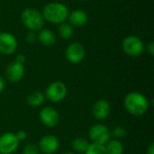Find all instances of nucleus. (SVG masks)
Here are the masks:
<instances>
[{"label":"nucleus","instance_id":"nucleus-1","mask_svg":"<svg viewBox=\"0 0 154 154\" xmlns=\"http://www.w3.org/2000/svg\"><path fill=\"white\" fill-rule=\"evenodd\" d=\"M125 110L134 116H142L149 110L150 103L148 98L140 92H130L124 98Z\"/></svg>","mask_w":154,"mask_h":154},{"label":"nucleus","instance_id":"nucleus-2","mask_svg":"<svg viewBox=\"0 0 154 154\" xmlns=\"http://www.w3.org/2000/svg\"><path fill=\"white\" fill-rule=\"evenodd\" d=\"M69 14V11L68 6L60 2L48 3L42 11L44 21L53 24H60L67 22Z\"/></svg>","mask_w":154,"mask_h":154},{"label":"nucleus","instance_id":"nucleus-3","mask_svg":"<svg viewBox=\"0 0 154 154\" xmlns=\"http://www.w3.org/2000/svg\"><path fill=\"white\" fill-rule=\"evenodd\" d=\"M22 23L31 32H39L44 26V19L42 12L33 7H26L21 13Z\"/></svg>","mask_w":154,"mask_h":154},{"label":"nucleus","instance_id":"nucleus-4","mask_svg":"<svg viewBox=\"0 0 154 154\" xmlns=\"http://www.w3.org/2000/svg\"><path fill=\"white\" fill-rule=\"evenodd\" d=\"M143 40L136 35H128L122 42L123 51L129 57H139L144 51Z\"/></svg>","mask_w":154,"mask_h":154},{"label":"nucleus","instance_id":"nucleus-5","mask_svg":"<svg viewBox=\"0 0 154 154\" xmlns=\"http://www.w3.org/2000/svg\"><path fill=\"white\" fill-rule=\"evenodd\" d=\"M68 88L65 83L56 80L48 85L45 89V98L51 103H60L67 97Z\"/></svg>","mask_w":154,"mask_h":154},{"label":"nucleus","instance_id":"nucleus-6","mask_svg":"<svg viewBox=\"0 0 154 154\" xmlns=\"http://www.w3.org/2000/svg\"><path fill=\"white\" fill-rule=\"evenodd\" d=\"M88 137L92 143L105 145L111 139V133L103 124H95L88 130Z\"/></svg>","mask_w":154,"mask_h":154},{"label":"nucleus","instance_id":"nucleus-7","mask_svg":"<svg viewBox=\"0 0 154 154\" xmlns=\"http://www.w3.org/2000/svg\"><path fill=\"white\" fill-rule=\"evenodd\" d=\"M86 56V50L82 43L79 42H71L65 51V57L67 60L72 64L80 63Z\"/></svg>","mask_w":154,"mask_h":154},{"label":"nucleus","instance_id":"nucleus-8","mask_svg":"<svg viewBox=\"0 0 154 154\" xmlns=\"http://www.w3.org/2000/svg\"><path fill=\"white\" fill-rule=\"evenodd\" d=\"M18 48V41L16 37L10 32H0V54L12 55Z\"/></svg>","mask_w":154,"mask_h":154},{"label":"nucleus","instance_id":"nucleus-9","mask_svg":"<svg viewBox=\"0 0 154 154\" xmlns=\"http://www.w3.org/2000/svg\"><path fill=\"white\" fill-rule=\"evenodd\" d=\"M20 142L18 141L15 134L7 132L0 135V154L14 153L18 146Z\"/></svg>","mask_w":154,"mask_h":154},{"label":"nucleus","instance_id":"nucleus-10","mask_svg":"<svg viewBox=\"0 0 154 154\" xmlns=\"http://www.w3.org/2000/svg\"><path fill=\"white\" fill-rule=\"evenodd\" d=\"M60 143L57 136L47 134L42 136L38 143L39 151L43 154H53L58 152Z\"/></svg>","mask_w":154,"mask_h":154},{"label":"nucleus","instance_id":"nucleus-11","mask_svg":"<svg viewBox=\"0 0 154 154\" xmlns=\"http://www.w3.org/2000/svg\"><path fill=\"white\" fill-rule=\"evenodd\" d=\"M41 122L49 128L55 127L60 122V114L53 106H44L39 114Z\"/></svg>","mask_w":154,"mask_h":154},{"label":"nucleus","instance_id":"nucleus-12","mask_svg":"<svg viewBox=\"0 0 154 154\" xmlns=\"http://www.w3.org/2000/svg\"><path fill=\"white\" fill-rule=\"evenodd\" d=\"M24 66L15 60L11 61L7 64L5 68V77L6 79L11 83H17L22 80L24 76Z\"/></svg>","mask_w":154,"mask_h":154},{"label":"nucleus","instance_id":"nucleus-13","mask_svg":"<svg viewBox=\"0 0 154 154\" xmlns=\"http://www.w3.org/2000/svg\"><path fill=\"white\" fill-rule=\"evenodd\" d=\"M111 113V105L106 99H98L97 100L92 107V115L95 119L97 121L106 120Z\"/></svg>","mask_w":154,"mask_h":154},{"label":"nucleus","instance_id":"nucleus-14","mask_svg":"<svg viewBox=\"0 0 154 154\" xmlns=\"http://www.w3.org/2000/svg\"><path fill=\"white\" fill-rule=\"evenodd\" d=\"M68 23L75 27H82L87 24L88 21V15L86 11L82 9H75L69 14L68 16Z\"/></svg>","mask_w":154,"mask_h":154},{"label":"nucleus","instance_id":"nucleus-15","mask_svg":"<svg viewBox=\"0 0 154 154\" xmlns=\"http://www.w3.org/2000/svg\"><path fill=\"white\" fill-rule=\"evenodd\" d=\"M37 41H39V42L43 46L51 47L56 43L57 38L52 31L50 29L42 28L37 33Z\"/></svg>","mask_w":154,"mask_h":154},{"label":"nucleus","instance_id":"nucleus-16","mask_svg":"<svg viewBox=\"0 0 154 154\" xmlns=\"http://www.w3.org/2000/svg\"><path fill=\"white\" fill-rule=\"evenodd\" d=\"M106 154H124L125 147L123 143L117 139H110L105 144Z\"/></svg>","mask_w":154,"mask_h":154},{"label":"nucleus","instance_id":"nucleus-17","mask_svg":"<svg viewBox=\"0 0 154 154\" xmlns=\"http://www.w3.org/2000/svg\"><path fill=\"white\" fill-rule=\"evenodd\" d=\"M89 145V142L85 137H76L71 142V147L76 153H84Z\"/></svg>","mask_w":154,"mask_h":154},{"label":"nucleus","instance_id":"nucleus-18","mask_svg":"<svg viewBox=\"0 0 154 154\" xmlns=\"http://www.w3.org/2000/svg\"><path fill=\"white\" fill-rule=\"evenodd\" d=\"M45 96L43 93L39 92V91H35L31 93L28 97H27V104L28 106H32V107H39L41 106H42V104L45 101Z\"/></svg>","mask_w":154,"mask_h":154},{"label":"nucleus","instance_id":"nucleus-19","mask_svg":"<svg viewBox=\"0 0 154 154\" xmlns=\"http://www.w3.org/2000/svg\"><path fill=\"white\" fill-rule=\"evenodd\" d=\"M58 32L61 39L69 40L74 35V27L70 25L68 22H65V23L59 24Z\"/></svg>","mask_w":154,"mask_h":154},{"label":"nucleus","instance_id":"nucleus-20","mask_svg":"<svg viewBox=\"0 0 154 154\" xmlns=\"http://www.w3.org/2000/svg\"><path fill=\"white\" fill-rule=\"evenodd\" d=\"M84 154H106L105 145H100L97 143H89L88 149Z\"/></svg>","mask_w":154,"mask_h":154},{"label":"nucleus","instance_id":"nucleus-21","mask_svg":"<svg viewBox=\"0 0 154 154\" xmlns=\"http://www.w3.org/2000/svg\"><path fill=\"white\" fill-rule=\"evenodd\" d=\"M110 133H111V136H113L114 139H117V140L125 137V135L127 134L125 128L123 127V126H120V125H117V126L114 127L113 130Z\"/></svg>","mask_w":154,"mask_h":154},{"label":"nucleus","instance_id":"nucleus-22","mask_svg":"<svg viewBox=\"0 0 154 154\" xmlns=\"http://www.w3.org/2000/svg\"><path fill=\"white\" fill-rule=\"evenodd\" d=\"M40 151L38 145L35 143H28L23 149L22 154H39Z\"/></svg>","mask_w":154,"mask_h":154},{"label":"nucleus","instance_id":"nucleus-23","mask_svg":"<svg viewBox=\"0 0 154 154\" xmlns=\"http://www.w3.org/2000/svg\"><path fill=\"white\" fill-rule=\"evenodd\" d=\"M25 41L29 44H33L37 41V33L35 32H31L29 31L25 36Z\"/></svg>","mask_w":154,"mask_h":154},{"label":"nucleus","instance_id":"nucleus-24","mask_svg":"<svg viewBox=\"0 0 154 154\" xmlns=\"http://www.w3.org/2000/svg\"><path fill=\"white\" fill-rule=\"evenodd\" d=\"M15 135H16V137H17V139H18L19 142H23V141H24L27 138V133L25 131H23V130L18 131L15 134Z\"/></svg>","mask_w":154,"mask_h":154},{"label":"nucleus","instance_id":"nucleus-25","mask_svg":"<svg viewBox=\"0 0 154 154\" xmlns=\"http://www.w3.org/2000/svg\"><path fill=\"white\" fill-rule=\"evenodd\" d=\"M14 60L17 61V62H19V63H21V64H24V62H25V60H26V57H25L24 54L20 53V54H17V55H16Z\"/></svg>","mask_w":154,"mask_h":154},{"label":"nucleus","instance_id":"nucleus-26","mask_svg":"<svg viewBox=\"0 0 154 154\" xmlns=\"http://www.w3.org/2000/svg\"><path fill=\"white\" fill-rule=\"evenodd\" d=\"M147 51L151 56L154 55V42L152 41H151L148 44H147Z\"/></svg>","mask_w":154,"mask_h":154},{"label":"nucleus","instance_id":"nucleus-27","mask_svg":"<svg viewBox=\"0 0 154 154\" xmlns=\"http://www.w3.org/2000/svg\"><path fill=\"white\" fill-rule=\"evenodd\" d=\"M5 87V81L4 79V78L0 75V94L4 91Z\"/></svg>","mask_w":154,"mask_h":154},{"label":"nucleus","instance_id":"nucleus-28","mask_svg":"<svg viewBox=\"0 0 154 154\" xmlns=\"http://www.w3.org/2000/svg\"><path fill=\"white\" fill-rule=\"evenodd\" d=\"M147 154H154V143H152L149 145V147H148V149H147Z\"/></svg>","mask_w":154,"mask_h":154},{"label":"nucleus","instance_id":"nucleus-29","mask_svg":"<svg viewBox=\"0 0 154 154\" xmlns=\"http://www.w3.org/2000/svg\"><path fill=\"white\" fill-rule=\"evenodd\" d=\"M61 154H76L75 152H63Z\"/></svg>","mask_w":154,"mask_h":154},{"label":"nucleus","instance_id":"nucleus-30","mask_svg":"<svg viewBox=\"0 0 154 154\" xmlns=\"http://www.w3.org/2000/svg\"><path fill=\"white\" fill-rule=\"evenodd\" d=\"M78 1H86V0H78Z\"/></svg>","mask_w":154,"mask_h":154}]
</instances>
